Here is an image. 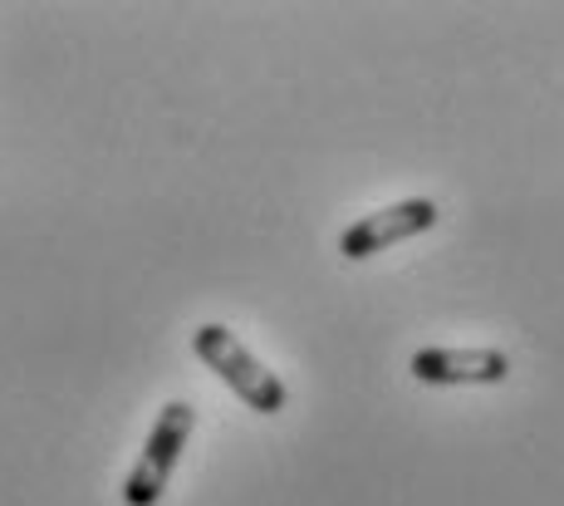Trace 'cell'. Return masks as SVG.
<instances>
[{
	"label": "cell",
	"mask_w": 564,
	"mask_h": 506,
	"mask_svg": "<svg viewBox=\"0 0 564 506\" xmlns=\"http://www.w3.org/2000/svg\"><path fill=\"white\" fill-rule=\"evenodd\" d=\"M192 349H197V359L206 364V369L216 374V379L226 384L236 398H241L246 408H256V413H280L285 408V384L275 379V374L265 369V364L256 359L251 349H246L241 340L231 335L226 325H197L192 330Z\"/></svg>",
	"instance_id": "obj_1"
},
{
	"label": "cell",
	"mask_w": 564,
	"mask_h": 506,
	"mask_svg": "<svg viewBox=\"0 0 564 506\" xmlns=\"http://www.w3.org/2000/svg\"><path fill=\"white\" fill-rule=\"evenodd\" d=\"M408 369L417 384H506L511 379V354H501V349H417Z\"/></svg>",
	"instance_id": "obj_4"
},
{
	"label": "cell",
	"mask_w": 564,
	"mask_h": 506,
	"mask_svg": "<svg viewBox=\"0 0 564 506\" xmlns=\"http://www.w3.org/2000/svg\"><path fill=\"white\" fill-rule=\"evenodd\" d=\"M192 428H197V408L182 403V398H172V403L158 413L153 433H148V443H143L133 472H128V482H123V502L128 506H158L162 502L167 477H172V467H177L182 448H187Z\"/></svg>",
	"instance_id": "obj_2"
},
{
	"label": "cell",
	"mask_w": 564,
	"mask_h": 506,
	"mask_svg": "<svg viewBox=\"0 0 564 506\" xmlns=\"http://www.w3.org/2000/svg\"><path fill=\"white\" fill-rule=\"evenodd\" d=\"M437 202L432 197H408V202H393V207L383 212H368L364 222H354L349 232L339 236V251L344 261H368V256L388 251V246L408 241V236H422L437 226Z\"/></svg>",
	"instance_id": "obj_3"
}]
</instances>
